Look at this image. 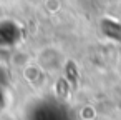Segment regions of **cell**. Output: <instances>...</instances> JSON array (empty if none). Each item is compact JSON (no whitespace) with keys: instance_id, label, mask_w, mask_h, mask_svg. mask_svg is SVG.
<instances>
[{"instance_id":"obj_3","label":"cell","mask_w":121,"mask_h":120,"mask_svg":"<svg viewBox=\"0 0 121 120\" xmlns=\"http://www.w3.org/2000/svg\"><path fill=\"white\" fill-rule=\"evenodd\" d=\"M9 62H10L12 67L22 70L23 67H27V65L32 62V55H30L28 52H25V50H13V52L10 53Z\"/></svg>"},{"instance_id":"obj_1","label":"cell","mask_w":121,"mask_h":120,"mask_svg":"<svg viewBox=\"0 0 121 120\" xmlns=\"http://www.w3.org/2000/svg\"><path fill=\"white\" fill-rule=\"evenodd\" d=\"M37 63L47 73L58 72V70H61V67L65 63V55H63V52L58 47L48 45V47H43L37 53Z\"/></svg>"},{"instance_id":"obj_2","label":"cell","mask_w":121,"mask_h":120,"mask_svg":"<svg viewBox=\"0 0 121 120\" xmlns=\"http://www.w3.org/2000/svg\"><path fill=\"white\" fill-rule=\"evenodd\" d=\"M43 70H42V67L35 62H30L27 67H23L22 68V75H23V78L27 80V82H30V83H35V82H38L42 77H43Z\"/></svg>"},{"instance_id":"obj_4","label":"cell","mask_w":121,"mask_h":120,"mask_svg":"<svg viewBox=\"0 0 121 120\" xmlns=\"http://www.w3.org/2000/svg\"><path fill=\"white\" fill-rule=\"evenodd\" d=\"M43 7L48 14H58L61 10V0H45L43 2Z\"/></svg>"}]
</instances>
